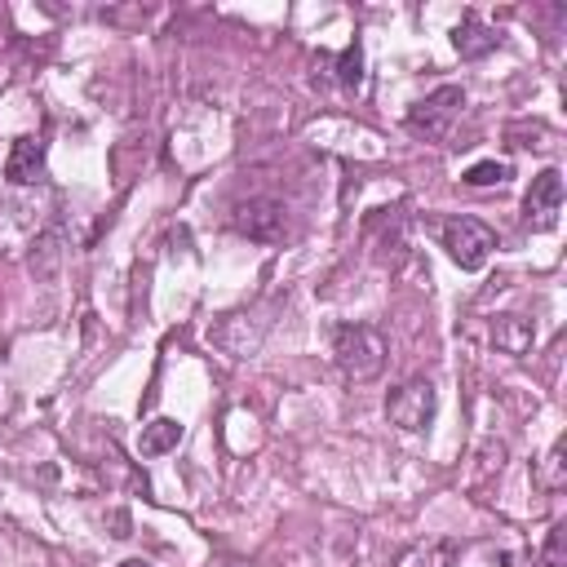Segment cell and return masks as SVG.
Listing matches in <instances>:
<instances>
[{"label": "cell", "instance_id": "cell-15", "mask_svg": "<svg viewBox=\"0 0 567 567\" xmlns=\"http://www.w3.org/2000/svg\"><path fill=\"white\" fill-rule=\"evenodd\" d=\"M545 488H563V444H554V452L545 457Z\"/></svg>", "mask_w": 567, "mask_h": 567}, {"label": "cell", "instance_id": "cell-10", "mask_svg": "<svg viewBox=\"0 0 567 567\" xmlns=\"http://www.w3.org/2000/svg\"><path fill=\"white\" fill-rule=\"evenodd\" d=\"M492 341L505 355H527L532 341H536V324L527 315H497L492 319Z\"/></svg>", "mask_w": 567, "mask_h": 567}, {"label": "cell", "instance_id": "cell-13", "mask_svg": "<svg viewBox=\"0 0 567 567\" xmlns=\"http://www.w3.org/2000/svg\"><path fill=\"white\" fill-rule=\"evenodd\" d=\"M337 80H341L346 89H359V85H363V50H359V41L341 50V58H337Z\"/></svg>", "mask_w": 567, "mask_h": 567}, {"label": "cell", "instance_id": "cell-3", "mask_svg": "<svg viewBox=\"0 0 567 567\" xmlns=\"http://www.w3.org/2000/svg\"><path fill=\"white\" fill-rule=\"evenodd\" d=\"M435 413H439V395H435V386L426 382V377H413V382H404V386L386 400L391 426H400V430H408V435L426 430V426L435 422Z\"/></svg>", "mask_w": 567, "mask_h": 567}, {"label": "cell", "instance_id": "cell-1", "mask_svg": "<svg viewBox=\"0 0 567 567\" xmlns=\"http://www.w3.org/2000/svg\"><path fill=\"white\" fill-rule=\"evenodd\" d=\"M332 359L350 382H372L386 368V337L372 324H341L332 332Z\"/></svg>", "mask_w": 567, "mask_h": 567}, {"label": "cell", "instance_id": "cell-5", "mask_svg": "<svg viewBox=\"0 0 567 567\" xmlns=\"http://www.w3.org/2000/svg\"><path fill=\"white\" fill-rule=\"evenodd\" d=\"M231 227H236L240 236H249L253 244H280V240H284V231H288V209H284L280 200L258 196V200L236 205Z\"/></svg>", "mask_w": 567, "mask_h": 567}, {"label": "cell", "instance_id": "cell-2", "mask_svg": "<svg viewBox=\"0 0 567 567\" xmlns=\"http://www.w3.org/2000/svg\"><path fill=\"white\" fill-rule=\"evenodd\" d=\"M461 107H466V94H461V85H444V89H435L430 98H422L413 111H408V133H417V138H426V142H439L448 129H452V120L461 116Z\"/></svg>", "mask_w": 567, "mask_h": 567}, {"label": "cell", "instance_id": "cell-11", "mask_svg": "<svg viewBox=\"0 0 567 567\" xmlns=\"http://www.w3.org/2000/svg\"><path fill=\"white\" fill-rule=\"evenodd\" d=\"M177 444H182V422H177V417H155V422H146V426H142V439H138L142 457H164V452H173Z\"/></svg>", "mask_w": 567, "mask_h": 567}, {"label": "cell", "instance_id": "cell-16", "mask_svg": "<svg viewBox=\"0 0 567 567\" xmlns=\"http://www.w3.org/2000/svg\"><path fill=\"white\" fill-rule=\"evenodd\" d=\"M120 567H151V563H146V558H124Z\"/></svg>", "mask_w": 567, "mask_h": 567}, {"label": "cell", "instance_id": "cell-8", "mask_svg": "<svg viewBox=\"0 0 567 567\" xmlns=\"http://www.w3.org/2000/svg\"><path fill=\"white\" fill-rule=\"evenodd\" d=\"M457 563H461V541H452V536L417 541L395 558V567H457Z\"/></svg>", "mask_w": 567, "mask_h": 567}, {"label": "cell", "instance_id": "cell-12", "mask_svg": "<svg viewBox=\"0 0 567 567\" xmlns=\"http://www.w3.org/2000/svg\"><path fill=\"white\" fill-rule=\"evenodd\" d=\"M505 177H510V164H501V160H479V164H470L461 173L466 186H501Z\"/></svg>", "mask_w": 567, "mask_h": 567}, {"label": "cell", "instance_id": "cell-9", "mask_svg": "<svg viewBox=\"0 0 567 567\" xmlns=\"http://www.w3.org/2000/svg\"><path fill=\"white\" fill-rule=\"evenodd\" d=\"M452 45H457V54L461 58H488L497 45H501V36H497V28H488L479 14H466L461 19V28H457V36H452Z\"/></svg>", "mask_w": 567, "mask_h": 567}, {"label": "cell", "instance_id": "cell-14", "mask_svg": "<svg viewBox=\"0 0 567 567\" xmlns=\"http://www.w3.org/2000/svg\"><path fill=\"white\" fill-rule=\"evenodd\" d=\"M563 541H567V523H554L545 536V567H563Z\"/></svg>", "mask_w": 567, "mask_h": 567}, {"label": "cell", "instance_id": "cell-6", "mask_svg": "<svg viewBox=\"0 0 567 567\" xmlns=\"http://www.w3.org/2000/svg\"><path fill=\"white\" fill-rule=\"evenodd\" d=\"M563 214V173L558 168H541L523 196V222L532 231H554Z\"/></svg>", "mask_w": 567, "mask_h": 567}, {"label": "cell", "instance_id": "cell-4", "mask_svg": "<svg viewBox=\"0 0 567 567\" xmlns=\"http://www.w3.org/2000/svg\"><path fill=\"white\" fill-rule=\"evenodd\" d=\"M444 249L461 271H483L497 249V236L475 218H452L444 222Z\"/></svg>", "mask_w": 567, "mask_h": 567}, {"label": "cell", "instance_id": "cell-7", "mask_svg": "<svg viewBox=\"0 0 567 567\" xmlns=\"http://www.w3.org/2000/svg\"><path fill=\"white\" fill-rule=\"evenodd\" d=\"M6 177L14 186H32L45 177V138H19L10 160H6Z\"/></svg>", "mask_w": 567, "mask_h": 567}]
</instances>
